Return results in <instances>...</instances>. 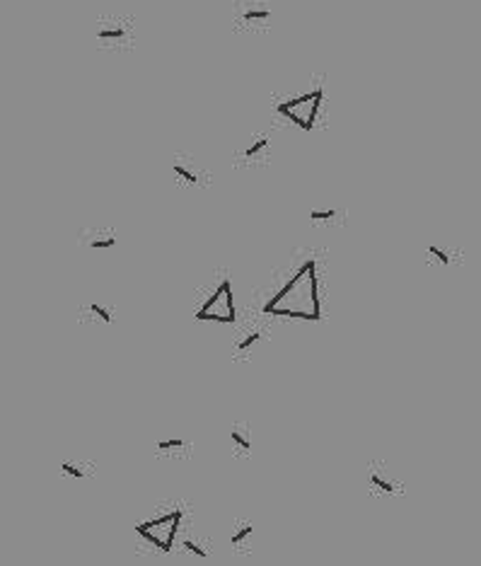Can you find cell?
Masks as SVG:
<instances>
[{
  "instance_id": "obj_15",
  "label": "cell",
  "mask_w": 481,
  "mask_h": 566,
  "mask_svg": "<svg viewBox=\"0 0 481 566\" xmlns=\"http://www.w3.org/2000/svg\"><path fill=\"white\" fill-rule=\"evenodd\" d=\"M259 339H261L259 331H249L242 341H237V353H247V351L254 346V344H259Z\"/></svg>"
},
{
  "instance_id": "obj_19",
  "label": "cell",
  "mask_w": 481,
  "mask_h": 566,
  "mask_svg": "<svg viewBox=\"0 0 481 566\" xmlns=\"http://www.w3.org/2000/svg\"><path fill=\"white\" fill-rule=\"evenodd\" d=\"M182 547H184L186 552H191V554H196V557H201V559H208V552H206L201 545H196L194 540H184V542H182Z\"/></svg>"
},
{
  "instance_id": "obj_10",
  "label": "cell",
  "mask_w": 481,
  "mask_h": 566,
  "mask_svg": "<svg viewBox=\"0 0 481 566\" xmlns=\"http://www.w3.org/2000/svg\"><path fill=\"white\" fill-rule=\"evenodd\" d=\"M114 244H116V235L102 233V230H92V238L87 240V247H92V249H111Z\"/></svg>"
},
{
  "instance_id": "obj_5",
  "label": "cell",
  "mask_w": 481,
  "mask_h": 566,
  "mask_svg": "<svg viewBox=\"0 0 481 566\" xmlns=\"http://www.w3.org/2000/svg\"><path fill=\"white\" fill-rule=\"evenodd\" d=\"M240 10H242L240 19L244 22V24H249V27H254V24H266V22L271 19L269 5L261 2V0H247L244 5H240Z\"/></svg>"
},
{
  "instance_id": "obj_12",
  "label": "cell",
  "mask_w": 481,
  "mask_h": 566,
  "mask_svg": "<svg viewBox=\"0 0 481 566\" xmlns=\"http://www.w3.org/2000/svg\"><path fill=\"white\" fill-rule=\"evenodd\" d=\"M252 535H254V528H252L249 523H242V525H237V530L232 532L230 545H232V547H247V542H249Z\"/></svg>"
},
{
  "instance_id": "obj_13",
  "label": "cell",
  "mask_w": 481,
  "mask_h": 566,
  "mask_svg": "<svg viewBox=\"0 0 481 566\" xmlns=\"http://www.w3.org/2000/svg\"><path fill=\"white\" fill-rule=\"evenodd\" d=\"M61 472L66 477H73V479H85V470H82V465H77V462H70V460H66L63 465H61Z\"/></svg>"
},
{
  "instance_id": "obj_7",
  "label": "cell",
  "mask_w": 481,
  "mask_h": 566,
  "mask_svg": "<svg viewBox=\"0 0 481 566\" xmlns=\"http://www.w3.org/2000/svg\"><path fill=\"white\" fill-rule=\"evenodd\" d=\"M174 174L179 179H184L186 184H199V179H201L199 167H194V162L189 158H174Z\"/></svg>"
},
{
  "instance_id": "obj_1",
  "label": "cell",
  "mask_w": 481,
  "mask_h": 566,
  "mask_svg": "<svg viewBox=\"0 0 481 566\" xmlns=\"http://www.w3.org/2000/svg\"><path fill=\"white\" fill-rule=\"evenodd\" d=\"M266 315H288V317H302V320H319L322 305H319V286H317L315 261L307 259L297 274L274 295L266 308Z\"/></svg>"
},
{
  "instance_id": "obj_18",
  "label": "cell",
  "mask_w": 481,
  "mask_h": 566,
  "mask_svg": "<svg viewBox=\"0 0 481 566\" xmlns=\"http://www.w3.org/2000/svg\"><path fill=\"white\" fill-rule=\"evenodd\" d=\"M334 216H336V211H334V208H317V211H312V213H310V218L315 220V223H324V220H332Z\"/></svg>"
},
{
  "instance_id": "obj_14",
  "label": "cell",
  "mask_w": 481,
  "mask_h": 566,
  "mask_svg": "<svg viewBox=\"0 0 481 566\" xmlns=\"http://www.w3.org/2000/svg\"><path fill=\"white\" fill-rule=\"evenodd\" d=\"M186 443L182 438H167V440H160L157 445H155V450H160V453H172V450H179V448H184Z\"/></svg>"
},
{
  "instance_id": "obj_16",
  "label": "cell",
  "mask_w": 481,
  "mask_h": 566,
  "mask_svg": "<svg viewBox=\"0 0 481 566\" xmlns=\"http://www.w3.org/2000/svg\"><path fill=\"white\" fill-rule=\"evenodd\" d=\"M426 254H428V256H435V259H438L443 266H447V264H450V249H445V247H440V244H430Z\"/></svg>"
},
{
  "instance_id": "obj_2",
  "label": "cell",
  "mask_w": 481,
  "mask_h": 566,
  "mask_svg": "<svg viewBox=\"0 0 481 566\" xmlns=\"http://www.w3.org/2000/svg\"><path fill=\"white\" fill-rule=\"evenodd\" d=\"M322 99H324V85L319 82L315 90L305 92L300 97H290L285 102H278L276 111L280 116H285L288 121H293L295 126H300L302 131H312L319 107H322Z\"/></svg>"
},
{
  "instance_id": "obj_17",
  "label": "cell",
  "mask_w": 481,
  "mask_h": 566,
  "mask_svg": "<svg viewBox=\"0 0 481 566\" xmlns=\"http://www.w3.org/2000/svg\"><path fill=\"white\" fill-rule=\"evenodd\" d=\"M87 310L92 312L97 320H102V322H107V324L111 322V310H109V308H104V305H97V303H90V305H87Z\"/></svg>"
},
{
  "instance_id": "obj_3",
  "label": "cell",
  "mask_w": 481,
  "mask_h": 566,
  "mask_svg": "<svg viewBox=\"0 0 481 566\" xmlns=\"http://www.w3.org/2000/svg\"><path fill=\"white\" fill-rule=\"evenodd\" d=\"M182 513H184L182 508H172L169 513H162V515H157L152 520L140 523L136 528V532L143 540H148L150 545L160 547L162 552H169L172 545H174V540H177V530H179V523H182Z\"/></svg>"
},
{
  "instance_id": "obj_4",
  "label": "cell",
  "mask_w": 481,
  "mask_h": 566,
  "mask_svg": "<svg viewBox=\"0 0 481 566\" xmlns=\"http://www.w3.org/2000/svg\"><path fill=\"white\" fill-rule=\"evenodd\" d=\"M199 320H213V322H235V298H232V286L230 278H222L220 286L213 291V295L201 305L196 312Z\"/></svg>"
},
{
  "instance_id": "obj_6",
  "label": "cell",
  "mask_w": 481,
  "mask_h": 566,
  "mask_svg": "<svg viewBox=\"0 0 481 566\" xmlns=\"http://www.w3.org/2000/svg\"><path fill=\"white\" fill-rule=\"evenodd\" d=\"M97 39L102 44H124L129 39V29L121 22H99L97 27Z\"/></svg>"
},
{
  "instance_id": "obj_8",
  "label": "cell",
  "mask_w": 481,
  "mask_h": 566,
  "mask_svg": "<svg viewBox=\"0 0 481 566\" xmlns=\"http://www.w3.org/2000/svg\"><path fill=\"white\" fill-rule=\"evenodd\" d=\"M266 150H269V136H257L249 146L242 150V160H247V162L261 160L266 155Z\"/></svg>"
},
{
  "instance_id": "obj_9",
  "label": "cell",
  "mask_w": 481,
  "mask_h": 566,
  "mask_svg": "<svg viewBox=\"0 0 481 566\" xmlns=\"http://www.w3.org/2000/svg\"><path fill=\"white\" fill-rule=\"evenodd\" d=\"M230 438H232V443H235V448L240 450V453H249L252 450V438H249V431L242 426V423H235L232 426V431H230Z\"/></svg>"
},
{
  "instance_id": "obj_11",
  "label": "cell",
  "mask_w": 481,
  "mask_h": 566,
  "mask_svg": "<svg viewBox=\"0 0 481 566\" xmlns=\"http://www.w3.org/2000/svg\"><path fill=\"white\" fill-rule=\"evenodd\" d=\"M368 479H370V484L375 486V489H380V491H385V493H392L394 489H397V486H394V482L382 475V470H380V467H370Z\"/></svg>"
}]
</instances>
